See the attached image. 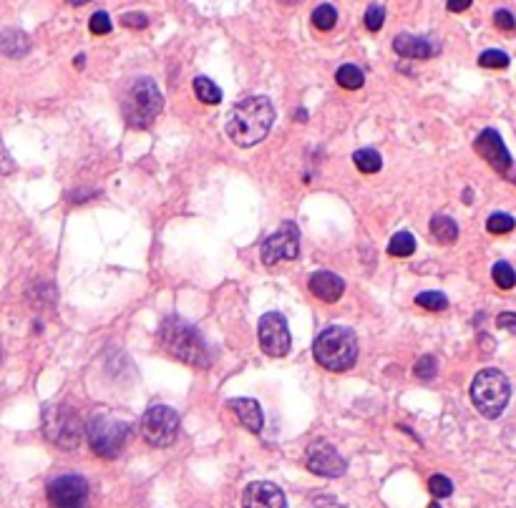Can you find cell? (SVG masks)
Here are the masks:
<instances>
[{
    "label": "cell",
    "instance_id": "18",
    "mask_svg": "<svg viewBox=\"0 0 516 508\" xmlns=\"http://www.w3.org/2000/svg\"><path fill=\"white\" fill-rule=\"evenodd\" d=\"M28 48H31V41H28L26 33L21 31H3L0 33V51L11 58L26 56Z\"/></svg>",
    "mask_w": 516,
    "mask_h": 508
},
{
    "label": "cell",
    "instance_id": "21",
    "mask_svg": "<svg viewBox=\"0 0 516 508\" xmlns=\"http://www.w3.org/2000/svg\"><path fill=\"white\" fill-rule=\"evenodd\" d=\"M335 81H338V86H343V89L355 91L363 86L365 76L358 66H353V63H345V66H340L338 73H335Z\"/></svg>",
    "mask_w": 516,
    "mask_h": 508
},
{
    "label": "cell",
    "instance_id": "10",
    "mask_svg": "<svg viewBox=\"0 0 516 508\" xmlns=\"http://www.w3.org/2000/svg\"><path fill=\"white\" fill-rule=\"evenodd\" d=\"M51 508H89V483L84 476H58L48 483Z\"/></svg>",
    "mask_w": 516,
    "mask_h": 508
},
{
    "label": "cell",
    "instance_id": "23",
    "mask_svg": "<svg viewBox=\"0 0 516 508\" xmlns=\"http://www.w3.org/2000/svg\"><path fill=\"white\" fill-rule=\"evenodd\" d=\"M353 161H355V166H358V169L363 174H376V172H381V166H383L381 154H378L376 149H360V151H355Z\"/></svg>",
    "mask_w": 516,
    "mask_h": 508
},
{
    "label": "cell",
    "instance_id": "12",
    "mask_svg": "<svg viewBox=\"0 0 516 508\" xmlns=\"http://www.w3.org/2000/svg\"><path fill=\"white\" fill-rule=\"evenodd\" d=\"M308 468L318 476L338 478L345 473V461L328 441H313L308 446Z\"/></svg>",
    "mask_w": 516,
    "mask_h": 508
},
{
    "label": "cell",
    "instance_id": "2",
    "mask_svg": "<svg viewBox=\"0 0 516 508\" xmlns=\"http://www.w3.org/2000/svg\"><path fill=\"white\" fill-rule=\"evenodd\" d=\"M159 337H162L164 350H167L169 355H174V358L182 360V363L207 368L209 360H212V350H209L202 332H199L197 327L187 325L184 320H179V317L164 320Z\"/></svg>",
    "mask_w": 516,
    "mask_h": 508
},
{
    "label": "cell",
    "instance_id": "24",
    "mask_svg": "<svg viewBox=\"0 0 516 508\" xmlns=\"http://www.w3.org/2000/svg\"><path fill=\"white\" fill-rule=\"evenodd\" d=\"M335 23H338V11L333 6H328V3H323V6H318L313 11V26L318 31H333Z\"/></svg>",
    "mask_w": 516,
    "mask_h": 508
},
{
    "label": "cell",
    "instance_id": "9",
    "mask_svg": "<svg viewBox=\"0 0 516 508\" xmlns=\"http://www.w3.org/2000/svg\"><path fill=\"white\" fill-rule=\"evenodd\" d=\"M298 252H300V232L292 222L282 224V227L277 229V232H272L260 247V257L267 267L277 265V262L295 260Z\"/></svg>",
    "mask_w": 516,
    "mask_h": 508
},
{
    "label": "cell",
    "instance_id": "15",
    "mask_svg": "<svg viewBox=\"0 0 516 508\" xmlns=\"http://www.w3.org/2000/svg\"><path fill=\"white\" fill-rule=\"evenodd\" d=\"M308 287H310V292H313V295L323 302H338L345 292L343 277H338L335 272H325V270L310 275Z\"/></svg>",
    "mask_w": 516,
    "mask_h": 508
},
{
    "label": "cell",
    "instance_id": "31",
    "mask_svg": "<svg viewBox=\"0 0 516 508\" xmlns=\"http://www.w3.org/2000/svg\"><path fill=\"white\" fill-rule=\"evenodd\" d=\"M436 358H433V355H423L421 360H418L416 363V370H413V373H416V378H421V380H431V378H436Z\"/></svg>",
    "mask_w": 516,
    "mask_h": 508
},
{
    "label": "cell",
    "instance_id": "6",
    "mask_svg": "<svg viewBox=\"0 0 516 508\" xmlns=\"http://www.w3.org/2000/svg\"><path fill=\"white\" fill-rule=\"evenodd\" d=\"M511 398V385L506 380L504 373L494 368L481 370L474 378L471 385V400H474L476 410L486 418H499L504 413V408L509 405Z\"/></svg>",
    "mask_w": 516,
    "mask_h": 508
},
{
    "label": "cell",
    "instance_id": "33",
    "mask_svg": "<svg viewBox=\"0 0 516 508\" xmlns=\"http://www.w3.org/2000/svg\"><path fill=\"white\" fill-rule=\"evenodd\" d=\"M121 23H124L126 28H146L149 26V18H146L144 13H126V16L121 18Z\"/></svg>",
    "mask_w": 516,
    "mask_h": 508
},
{
    "label": "cell",
    "instance_id": "35",
    "mask_svg": "<svg viewBox=\"0 0 516 508\" xmlns=\"http://www.w3.org/2000/svg\"><path fill=\"white\" fill-rule=\"evenodd\" d=\"M16 166H13V159L8 156L6 146H3V141H0V174H11Z\"/></svg>",
    "mask_w": 516,
    "mask_h": 508
},
{
    "label": "cell",
    "instance_id": "30",
    "mask_svg": "<svg viewBox=\"0 0 516 508\" xmlns=\"http://www.w3.org/2000/svg\"><path fill=\"white\" fill-rule=\"evenodd\" d=\"M479 63L484 68H506L511 61H509V56H506L504 51H484V53H481Z\"/></svg>",
    "mask_w": 516,
    "mask_h": 508
},
{
    "label": "cell",
    "instance_id": "38",
    "mask_svg": "<svg viewBox=\"0 0 516 508\" xmlns=\"http://www.w3.org/2000/svg\"><path fill=\"white\" fill-rule=\"evenodd\" d=\"M428 508H441V506H438V503H436V501H433V503H431V506H428Z\"/></svg>",
    "mask_w": 516,
    "mask_h": 508
},
{
    "label": "cell",
    "instance_id": "1",
    "mask_svg": "<svg viewBox=\"0 0 516 508\" xmlns=\"http://www.w3.org/2000/svg\"><path fill=\"white\" fill-rule=\"evenodd\" d=\"M275 124V106L267 96H250L232 106L227 116V136L237 146H255L270 134Z\"/></svg>",
    "mask_w": 516,
    "mask_h": 508
},
{
    "label": "cell",
    "instance_id": "13",
    "mask_svg": "<svg viewBox=\"0 0 516 508\" xmlns=\"http://www.w3.org/2000/svg\"><path fill=\"white\" fill-rule=\"evenodd\" d=\"M474 149L484 156L486 164H489L491 169H496V172L504 174V177H511V154L506 151L504 141H501V136L496 134L494 129L481 131Z\"/></svg>",
    "mask_w": 516,
    "mask_h": 508
},
{
    "label": "cell",
    "instance_id": "37",
    "mask_svg": "<svg viewBox=\"0 0 516 508\" xmlns=\"http://www.w3.org/2000/svg\"><path fill=\"white\" fill-rule=\"evenodd\" d=\"M446 8H449V11H451V13H461V11H469V8H471V0H461V3H449V6H446Z\"/></svg>",
    "mask_w": 516,
    "mask_h": 508
},
{
    "label": "cell",
    "instance_id": "8",
    "mask_svg": "<svg viewBox=\"0 0 516 508\" xmlns=\"http://www.w3.org/2000/svg\"><path fill=\"white\" fill-rule=\"evenodd\" d=\"M179 433V415L177 410L167 408V405H154L141 418V436L149 446L167 448L177 441Z\"/></svg>",
    "mask_w": 516,
    "mask_h": 508
},
{
    "label": "cell",
    "instance_id": "29",
    "mask_svg": "<svg viewBox=\"0 0 516 508\" xmlns=\"http://www.w3.org/2000/svg\"><path fill=\"white\" fill-rule=\"evenodd\" d=\"M428 488H431V493L436 498H446V496H451V493H454V483H451L446 476H441V473L431 476V481H428Z\"/></svg>",
    "mask_w": 516,
    "mask_h": 508
},
{
    "label": "cell",
    "instance_id": "36",
    "mask_svg": "<svg viewBox=\"0 0 516 508\" xmlns=\"http://www.w3.org/2000/svg\"><path fill=\"white\" fill-rule=\"evenodd\" d=\"M514 320H516V317L511 315V312H504V315H499V320H496V325L506 327V330L514 332Z\"/></svg>",
    "mask_w": 516,
    "mask_h": 508
},
{
    "label": "cell",
    "instance_id": "26",
    "mask_svg": "<svg viewBox=\"0 0 516 508\" xmlns=\"http://www.w3.org/2000/svg\"><path fill=\"white\" fill-rule=\"evenodd\" d=\"M491 277H494V282L501 290H511L516 282L514 270H511V265H506V262H496L494 270H491Z\"/></svg>",
    "mask_w": 516,
    "mask_h": 508
},
{
    "label": "cell",
    "instance_id": "34",
    "mask_svg": "<svg viewBox=\"0 0 516 508\" xmlns=\"http://www.w3.org/2000/svg\"><path fill=\"white\" fill-rule=\"evenodd\" d=\"M494 23H496V28H501V31H514V26H516V21H514V16H511L509 11H499L494 16Z\"/></svg>",
    "mask_w": 516,
    "mask_h": 508
},
{
    "label": "cell",
    "instance_id": "5",
    "mask_svg": "<svg viewBox=\"0 0 516 508\" xmlns=\"http://www.w3.org/2000/svg\"><path fill=\"white\" fill-rule=\"evenodd\" d=\"M43 436L63 451H76L84 436V420L71 405H48L43 410Z\"/></svg>",
    "mask_w": 516,
    "mask_h": 508
},
{
    "label": "cell",
    "instance_id": "19",
    "mask_svg": "<svg viewBox=\"0 0 516 508\" xmlns=\"http://www.w3.org/2000/svg\"><path fill=\"white\" fill-rule=\"evenodd\" d=\"M431 234L433 239H438L441 244H451L459 237V227H456V222L451 217L438 214V217L431 219Z\"/></svg>",
    "mask_w": 516,
    "mask_h": 508
},
{
    "label": "cell",
    "instance_id": "11",
    "mask_svg": "<svg viewBox=\"0 0 516 508\" xmlns=\"http://www.w3.org/2000/svg\"><path fill=\"white\" fill-rule=\"evenodd\" d=\"M257 335H260V348L262 353L270 355V358H285L290 353L292 337L287 330V322L280 312H267L260 320L257 327Z\"/></svg>",
    "mask_w": 516,
    "mask_h": 508
},
{
    "label": "cell",
    "instance_id": "16",
    "mask_svg": "<svg viewBox=\"0 0 516 508\" xmlns=\"http://www.w3.org/2000/svg\"><path fill=\"white\" fill-rule=\"evenodd\" d=\"M393 48H396L398 56L403 58H413V61H426V58H431L433 53L438 51V46H433V43H428L426 38H416V36H408V33H401V36H396V41H393Z\"/></svg>",
    "mask_w": 516,
    "mask_h": 508
},
{
    "label": "cell",
    "instance_id": "17",
    "mask_svg": "<svg viewBox=\"0 0 516 508\" xmlns=\"http://www.w3.org/2000/svg\"><path fill=\"white\" fill-rule=\"evenodd\" d=\"M232 410L237 413V418H240L242 426L247 428V431L252 433H260L262 426H265V418H262V408L257 400L252 398H237L232 400Z\"/></svg>",
    "mask_w": 516,
    "mask_h": 508
},
{
    "label": "cell",
    "instance_id": "3",
    "mask_svg": "<svg viewBox=\"0 0 516 508\" xmlns=\"http://www.w3.org/2000/svg\"><path fill=\"white\" fill-rule=\"evenodd\" d=\"M313 355L330 373H345L358 360V337L350 327L333 325L315 337Z\"/></svg>",
    "mask_w": 516,
    "mask_h": 508
},
{
    "label": "cell",
    "instance_id": "4",
    "mask_svg": "<svg viewBox=\"0 0 516 508\" xmlns=\"http://www.w3.org/2000/svg\"><path fill=\"white\" fill-rule=\"evenodd\" d=\"M162 91H159L157 83L152 78H139L129 86L124 96V104H121V114H124L126 124L131 129H146L152 126L154 119L162 114Z\"/></svg>",
    "mask_w": 516,
    "mask_h": 508
},
{
    "label": "cell",
    "instance_id": "14",
    "mask_svg": "<svg viewBox=\"0 0 516 508\" xmlns=\"http://www.w3.org/2000/svg\"><path fill=\"white\" fill-rule=\"evenodd\" d=\"M242 508H287L285 493L270 481H255L242 493Z\"/></svg>",
    "mask_w": 516,
    "mask_h": 508
},
{
    "label": "cell",
    "instance_id": "7",
    "mask_svg": "<svg viewBox=\"0 0 516 508\" xmlns=\"http://www.w3.org/2000/svg\"><path fill=\"white\" fill-rule=\"evenodd\" d=\"M131 426L126 420L114 418V415L99 413L89 420L86 436H89V446L96 456L101 458H116L124 448L126 438H129Z\"/></svg>",
    "mask_w": 516,
    "mask_h": 508
},
{
    "label": "cell",
    "instance_id": "25",
    "mask_svg": "<svg viewBox=\"0 0 516 508\" xmlns=\"http://www.w3.org/2000/svg\"><path fill=\"white\" fill-rule=\"evenodd\" d=\"M416 305L423 307V310L441 312L449 307V300H446L444 292H421V295L416 297Z\"/></svg>",
    "mask_w": 516,
    "mask_h": 508
},
{
    "label": "cell",
    "instance_id": "32",
    "mask_svg": "<svg viewBox=\"0 0 516 508\" xmlns=\"http://www.w3.org/2000/svg\"><path fill=\"white\" fill-rule=\"evenodd\" d=\"M89 28L96 36H106V33H111V18L106 13H94L89 21Z\"/></svg>",
    "mask_w": 516,
    "mask_h": 508
},
{
    "label": "cell",
    "instance_id": "22",
    "mask_svg": "<svg viewBox=\"0 0 516 508\" xmlns=\"http://www.w3.org/2000/svg\"><path fill=\"white\" fill-rule=\"evenodd\" d=\"M413 252H416V237L411 232L393 234L391 242H388V254L391 257H411Z\"/></svg>",
    "mask_w": 516,
    "mask_h": 508
},
{
    "label": "cell",
    "instance_id": "27",
    "mask_svg": "<svg viewBox=\"0 0 516 508\" xmlns=\"http://www.w3.org/2000/svg\"><path fill=\"white\" fill-rule=\"evenodd\" d=\"M383 23H386V8L381 3L368 6V11H365V28L371 33H378L383 28Z\"/></svg>",
    "mask_w": 516,
    "mask_h": 508
},
{
    "label": "cell",
    "instance_id": "28",
    "mask_svg": "<svg viewBox=\"0 0 516 508\" xmlns=\"http://www.w3.org/2000/svg\"><path fill=\"white\" fill-rule=\"evenodd\" d=\"M486 229L491 234H509L514 229V217L511 214H491L489 222H486Z\"/></svg>",
    "mask_w": 516,
    "mask_h": 508
},
{
    "label": "cell",
    "instance_id": "20",
    "mask_svg": "<svg viewBox=\"0 0 516 508\" xmlns=\"http://www.w3.org/2000/svg\"><path fill=\"white\" fill-rule=\"evenodd\" d=\"M194 94H197V99L202 101V104L209 106H217L219 101H222V89H219L214 81H209L207 76L194 78Z\"/></svg>",
    "mask_w": 516,
    "mask_h": 508
}]
</instances>
